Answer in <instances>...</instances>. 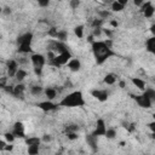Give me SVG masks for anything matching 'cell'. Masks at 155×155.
Instances as JSON below:
<instances>
[{
	"label": "cell",
	"mask_w": 155,
	"mask_h": 155,
	"mask_svg": "<svg viewBox=\"0 0 155 155\" xmlns=\"http://www.w3.org/2000/svg\"><path fill=\"white\" fill-rule=\"evenodd\" d=\"M91 47H92V52H93L96 63L98 65H102L104 62H107V59H109L110 57L116 54L111 48V41L110 40H107V41L94 40L91 44Z\"/></svg>",
	"instance_id": "1"
},
{
	"label": "cell",
	"mask_w": 155,
	"mask_h": 155,
	"mask_svg": "<svg viewBox=\"0 0 155 155\" xmlns=\"http://www.w3.org/2000/svg\"><path fill=\"white\" fill-rule=\"evenodd\" d=\"M58 107H64V108H81L86 104L84 94L81 91H73L70 93H68L67 96H64L59 103H57Z\"/></svg>",
	"instance_id": "2"
},
{
	"label": "cell",
	"mask_w": 155,
	"mask_h": 155,
	"mask_svg": "<svg viewBox=\"0 0 155 155\" xmlns=\"http://www.w3.org/2000/svg\"><path fill=\"white\" fill-rule=\"evenodd\" d=\"M33 33L27 31L17 38L18 44V52L19 53H29L31 52V41H33Z\"/></svg>",
	"instance_id": "3"
},
{
	"label": "cell",
	"mask_w": 155,
	"mask_h": 155,
	"mask_svg": "<svg viewBox=\"0 0 155 155\" xmlns=\"http://www.w3.org/2000/svg\"><path fill=\"white\" fill-rule=\"evenodd\" d=\"M30 61H31V64L34 67V73L38 76H40L42 74V69L46 64V57L41 53H31Z\"/></svg>",
	"instance_id": "4"
},
{
	"label": "cell",
	"mask_w": 155,
	"mask_h": 155,
	"mask_svg": "<svg viewBox=\"0 0 155 155\" xmlns=\"http://www.w3.org/2000/svg\"><path fill=\"white\" fill-rule=\"evenodd\" d=\"M71 58H73V57H71L70 51H65V52H62V53L56 54L53 59L48 61V63H50L51 65H53V67L59 68V67H62V65L67 64V63H68V62H69Z\"/></svg>",
	"instance_id": "5"
},
{
	"label": "cell",
	"mask_w": 155,
	"mask_h": 155,
	"mask_svg": "<svg viewBox=\"0 0 155 155\" xmlns=\"http://www.w3.org/2000/svg\"><path fill=\"white\" fill-rule=\"evenodd\" d=\"M140 12L143 13V16L145 18H151L155 13V7L153 5L151 1H143V4L140 5Z\"/></svg>",
	"instance_id": "6"
},
{
	"label": "cell",
	"mask_w": 155,
	"mask_h": 155,
	"mask_svg": "<svg viewBox=\"0 0 155 155\" xmlns=\"http://www.w3.org/2000/svg\"><path fill=\"white\" fill-rule=\"evenodd\" d=\"M105 132H107V125H105V121H104L103 119H98L97 122H96V127H94V130H93V132H92L91 134L98 138V137L104 136Z\"/></svg>",
	"instance_id": "7"
},
{
	"label": "cell",
	"mask_w": 155,
	"mask_h": 155,
	"mask_svg": "<svg viewBox=\"0 0 155 155\" xmlns=\"http://www.w3.org/2000/svg\"><path fill=\"white\" fill-rule=\"evenodd\" d=\"M132 98L136 101V103L140 107V108H145V109H149L151 108V104H153V101H150L149 98H147L143 93L142 94H137V96H132Z\"/></svg>",
	"instance_id": "8"
},
{
	"label": "cell",
	"mask_w": 155,
	"mask_h": 155,
	"mask_svg": "<svg viewBox=\"0 0 155 155\" xmlns=\"http://www.w3.org/2000/svg\"><path fill=\"white\" fill-rule=\"evenodd\" d=\"M91 96L94 97L98 102H105L109 98V92L103 88H94V90H91Z\"/></svg>",
	"instance_id": "9"
},
{
	"label": "cell",
	"mask_w": 155,
	"mask_h": 155,
	"mask_svg": "<svg viewBox=\"0 0 155 155\" xmlns=\"http://www.w3.org/2000/svg\"><path fill=\"white\" fill-rule=\"evenodd\" d=\"M38 107H39V109H41L42 111H52V110H56L57 108H58V104H56V103H53L52 101H42V102H39L38 103Z\"/></svg>",
	"instance_id": "10"
},
{
	"label": "cell",
	"mask_w": 155,
	"mask_h": 155,
	"mask_svg": "<svg viewBox=\"0 0 155 155\" xmlns=\"http://www.w3.org/2000/svg\"><path fill=\"white\" fill-rule=\"evenodd\" d=\"M12 134L15 136V138H25V132H24V126L21 121H16L13 125V130H12Z\"/></svg>",
	"instance_id": "11"
},
{
	"label": "cell",
	"mask_w": 155,
	"mask_h": 155,
	"mask_svg": "<svg viewBox=\"0 0 155 155\" xmlns=\"http://www.w3.org/2000/svg\"><path fill=\"white\" fill-rule=\"evenodd\" d=\"M6 69H7V74L11 78H15L17 70H18V62L16 59H8L6 62Z\"/></svg>",
	"instance_id": "12"
},
{
	"label": "cell",
	"mask_w": 155,
	"mask_h": 155,
	"mask_svg": "<svg viewBox=\"0 0 155 155\" xmlns=\"http://www.w3.org/2000/svg\"><path fill=\"white\" fill-rule=\"evenodd\" d=\"M68 68L71 70V71H79L81 69V62L78 59V58H71L68 63H67Z\"/></svg>",
	"instance_id": "13"
},
{
	"label": "cell",
	"mask_w": 155,
	"mask_h": 155,
	"mask_svg": "<svg viewBox=\"0 0 155 155\" xmlns=\"http://www.w3.org/2000/svg\"><path fill=\"white\" fill-rule=\"evenodd\" d=\"M24 91H25V86L22 82H18L16 86H13V93H12V96L18 97V98H23Z\"/></svg>",
	"instance_id": "14"
},
{
	"label": "cell",
	"mask_w": 155,
	"mask_h": 155,
	"mask_svg": "<svg viewBox=\"0 0 155 155\" xmlns=\"http://www.w3.org/2000/svg\"><path fill=\"white\" fill-rule=\"evenodd\" d=\"M86 142L90 145V148L92 149L93 153H96L98 150V145H97V137L92 136V134H86Z\"/></svg>",
	"instance_id": "15"
},
{
	"label": "cell",
	"mask_w": 155,
	"mask_h": 155,
	"mask_svg": "<svg viewBox=\"0 0 155 155\" xmlns=\"http://www.w3.org/2000/svg\"><path fill=\"white\" fill-rule=\"evenodd\" d=\"M131 81H132V84H133L138 90H140V91H144V90L147 88V82H145L143 79H140V78H131Z\"/></svg>",
	"instance_id": "16"
},
{
	"label": "cell",
	"mask_w": 155,
	"mask_h": 155,
	"mask_svg": "<svg viewBox=\"0 0 155 155\" xmlns=\"http://www.w3.org/2000/svg\"><path fill=\"white\" fill-rule=\"evenodd\" d=\"M44 93L47 98V101H52L57 97V90L53 87H45L44 88Z\"/></svg>",
	"instance_id": "17"
},
{
	"label": "cell",
	"mask_w": 155,
	"mask_h": 155,
	"mask_svg": "<svg viewBox=\"0 0 155 155\" xmlns=\"http://www.w3.org/2000/svg\"><path fill=\"white\" fill-rule=\"evenodd\" d=\"M24 142L27 144V147L29 145H40L41 144V138L36 137V136H31V137H25Z\"/></svg>",
	"instance_id": "18"
},
{
	"label": "cell",
	"mask_w": 155,
	"mask_h": 155,
	"mask_svg": "<svg viewBox=\"0 0 155 155\" xmlns=\"http://www.w3.org/2000/svg\"><path fill=\"white\" fill-rule=\"evenodd\" d=\"M145 48L149 53L155 52V36H150L149 39L145 40Z\"/></svg>",
	"instance_id": "19"
},
{
	"label": "cell",
	"mask_w": 155,
	"mask_h": 155,
	"mask_svg": "<svg viewBox=\"0 0 155 155\" xmlns=\"http://www.w3.org/2000/svg\"><path fill=\"white\" fill-rule=\"evenodd\" d=\"M53 50H56L58 53H62V52H65V51H69L68 46L64 44V42H61V41H54L53 42Z\"/></svg>",
	"instance_id": "20"
},
{
	"label": "cell",
	"mask_w": 155,
	"mask_h": 155,
	"mask_svg": "<svg viewBox=\"0 0 155 155\" xmlns=\"http://www.w3.org/2000/svg\"><path fill=\"white\" fill-rule=\"evenodd\" d=\"M103 81H104V84H107V85H114V84L116 82V75L113 74V73H108V74L104 76Z\"/></svg>",
	"instance_id": "21"
},
{
	"label": "cell",
	"mask_w": 155,
	"mask_h": 155,
	"mask_svg": "<svg viewBox=\"0 0 155 155\" xmlns=\"http://www.w3.org/2000/svg\"><path fill=\"white\" fill-rule=\"evenodd\" d=\"M27 70H24V69H21V68H18V70H17V73H16V75H15V78H16V80L18 81V82H22L25 78H27Z\"/></svg>",
	"instance_id": "22"
},
{
	"label": "cell",
	"mask_w": 155,
	"mask_h": 155,
	"mask_svg": "<svg viewBox=\"0 0 155 155\" xmlns=\"http://www.w3.org/2000/svg\"><path fill=\"white\" fill-rule=\"evenodd\" d=\"M56 39H57L58 41H61V42H64V41L68 39V31L64 30V29L58 30V31H57V35H56Z\"/></svg>",
	"instance_id": "23"
},
{
	"label": "cell",
	"mask_w": 155,
	"mask_h": 155,
	"mask_svg": "<svg viewBox=\"0 0 155 155\" xmlns=\"http://www.w3.org/2000/svg\"><path fill=\"white\" fill-rule=\"evenodd\" d=\"M143 94H144L147 98H149L150 101H154V99H155V90H154L153 87H147V88L143 91Z\"/></svg>",
	"instance_id": "24"
},
{
	"label": "cell",
	"mask_w": 155,
	"mask_h": 155,
	"mask_svg": "<svg viewBox=\"0 0 155 155\" xmlns=\"http://www.w3.org/2000/svg\"><path fill=\"white\" fill-rule=\"evenodd\" d=\"M110 8H111L113 12H121L125 8V6H122L120 2H117V0H115L110 4Z\"/></svg>",
	"instance_id": "25"
},
{
	"label": "cell",
	"mask_w": 155,
	"mask_h": 155,
	"mask_svg": "<svg viewBox=\"0 0 155 155\" xmlns=\"http://www.w3.org/2000/svg\"><path fill=\"white\" fill-rule=\"evenodd\" d=\"M44 92V87H41L40 85H33L30 87V93L33 96H40Z\"/></svg>",
	"instance_id": "26"
},
{
	"label": "cell",
	"mask_w": 155,
	"mask_h": 155,
	"mask_svg": "<svg viewBox=\"0 0 155 155\" xmlns=\"http://www.w3.org/2000/svg\"><path fill=\"white\" fill-rule=\"evenodd\" d=\"M27 151H28V155H39L40 145H29Z\"/></svg>",
	"instance_id": "27"
},
{
	"label": "cell",
	"mask_w": 155,
	"mask_h": 155,
	"mask_svg": "<svg viewBox=\"0 0 155 155\" xmlns=\"http://www.w3.org/2000/svg\"><path fill=\"white\" fill-rule=\"evenodd\" d=\"M74 34L79 38V39H81V38H84V25H76L75 28H74Z\"/></svg>",
	"instance_id": "28"
},
{
	"label": "cell",
	"mask_w": 155,
	"mask_h": 155,
	"mask_svg": "<svg viewBox=\"0 0 155 155\" xmlns=\"http://www.w3.org/2000/svg\"><path fill=\"white\" fill-rule=\"evenodd\" d=\"M104 137H107L108 139H114L116 137V130L115 128H107Z\"/></svg>",
	"instance_id": "29"
},
{
	"label": "cell",
	"mask_w": 155,
	"mask_h": 155,
	"mask_svg": "<svg viewBox=\"0 0 155 155\" xmlns=\"http://www.w3.org/2000/svg\"><path fill=\"white\" fill-rule=\"evenodd\" d=\"M4 138H5V142H6V143H13L15 139H16L15 136L12 134V132H5Z\"/></svg>",
	"instance_id": "30"
},
{
	"label": "cell",
	"mask_w": 155,
	"mask_h": 155,
	"mask_svg": "<svg viewBox=\"0 0 155 155\" xmlns=\"http://www.w3.org/2000/svg\"><path fill=\"white\" fill-rule=\"evenodd\" d=\"M98 15H99L101 19H105V18H108V17L110 16V12L107 11V10H99V11H98Z\"/></svg>",
	"instance_id": "31"
},
{
	"label": "cell",
	"mask_w": 155,
	"mask_h": 155,
	"mask_svg": "<svg viewBox=\"0 0 155 155\" xmlns=\"http://www.w3.org/2000/svg\"><path fill=\"white\" fill-rule=\"evenodd\" d=\"M102 33H103V30H102V28H93V30H92V36L93 38H98V36H101L102 35Z\"/></svg>",
	"instance_id": "32"
},
{
	"label": "cell",
	"mask_w": 155,
	"mask_h": 155,
	"mask_svg": "<svg viewBox=\"0 0 155 155\" xmlns=\"http://www.w3.org/2000/svg\"><path fill=\"white\" fill-rule=\"evenodd\" d=\"M69 6H70L73 10H76V8L80 6V1H79V0H70V1H69Z\"/></svg>",
	"instance_id": "33"
},
{
	"label": "cell",
	"mask_w": 155,
	"mask_h": 155,
	"mask_svg": "<svg viewBox=\"0 0 155 155\" xmlns=\"http://www.w3.org/2000/svg\"><path fill=\"white\" fill-rule=\"evenodd\" d=\"M102 24H103V19H101V18L92 21V27H93V28H102V27H101Z\"/></svg>",
	"instance_id": "34"
},
{
	"label": "cell",
	"mask_w": 155,
	"mask_h": 155,
	"mask_svg": "<svg viewBox=\"0 0 155 155\" xmlns=\"http://www.w3.org/2000/svg\"><path fill=\"white\" fill-rule=\"evenodd\" d=\"M78 130H79V126L78 125H69L68 127H65L67 133H69V132H76Z\"/></svg>",
	"instance_id": "35"
},
{
	"label": "cell",
	"mask_w": 155,
	"mask_h": 155,
	"mask_svg": "<svg viewBox=\"0 0 155 155\" xmlns=\"http://www.w3.org/2000/svg\"><path fill=\"white\" fill-rule=\"evenodd\" d=\"M67 138H68L69 140H75V139L79 138V136H78L76 132H69V133H67Z\"/></svg>",
	"instance_id": "36"
},
{
	"label": "cell",
	"mask_w": 155,
	"mask_h": 155,
	"mask_svg": "<svg viewBox=\"0 0 155 155\" xmlns=\"http://www.w3.org/2000/svg\"><path fill=\"white\" fill-rule=\"evenodd\" d=\"M57 31H58V29H56L54 27H52V28H50V29H48L47 34H48L50 36H52V38H56V35H57Z\"/></svg>",
	"instance_id": "37"
},
{
	"label": "cell",
	"mask_w": 155,
	"mask_h": 155,
	"mask_svg": "<svg viewBox=\"0 0 155 155\" xmlns=\"http://www.w3.org/2000/svg\"><path fill=\"white\" fill-rule=\"evenodd\" d=\"M38 5H39L40 7H47V6L50 5V1H48V0H39V1H38Z\"/></svg>",
	"instance_id": "38"
},
{
	"label": "cell",
	"mask_w": 155,
	"mask_h": 155,
	"mask_svg": "<svg viewBox=\"0 0 155 155\" xmlns=\"http://www.w3.org/2000/svg\"><path fill=\"white\" fill-rule=\"evenodd\" d=\"M51 139H52V137L50 134H47V133H45L41 137V142H44V143H48V142H51Z\"/></svg>",
	"instance_id": "39"
},
{
	"label": "cell",
	"mask_w": 155,
	"mask_h": 155,
	"mask_svg": "<svg viewBox=\"0 0 155 155\" xmlns=\"http://www.w3.org/2000/svg\"><path fill=\"white\" fill-rule=\"evenodd\" d=\"M12 11H11V7H8V6H6V7H4L2 8V13L4 15H10Z\"/></svg>",
	"instance_id": "40"
},
{
	"label": "cell",
	"mask_w": 155,
	"mask_h": 155,
	"mask_svg": "<svg viewBox=\"0 0 155 155\" xmlns=\"http://www.w3.org/2000/svg\"><path fill=\"white\" fill-rule=\"evenodd\" d=\"M4 150H6V151H12V150H13V145H12V143H7Z\"/></svg>",
	"instance_id": "41"
},
{
	"label": "cell",
	"mask_w": 155,
	"mask_h": 155,
	"mask_svg": "<svg viewBox=\"0 0 155 155\" xmlns=\"http://www.w3.org/2000/svg\"><path fill=\"white\" fill-rule=\"evenodd\" d=\"M102 30H103V33H104L105 35H108L109 38L113 36V31H111V30H109V29H102Z\"/></svg>",
	"instance_id": "42"
},
{
	"label": "cell",
	"mask_w": 155,
	"mask_h": 155,
	"mask_svg": "<svg viewBox=\"0 0 155 155\" xmlns=\"http://www.w3.org/2000/svg\"><path fill=\"white\" fill-rule=\"evenodd\" d=\"M6 144H7V143H6L5 140H1V139H0V150H4L5 147H6Z\"/></svg>",
	"instance_id": "43"
},
{
	"label": "cell",
	"mask_w": 155,
	"mask_h": 155,
	"mask_svg": "<svg viewBox=\"0 0 155 155\" xmlns=\"http://www.w3.org/2000/svg\"><path fill=\"white\" fill-rule=\"evenodd\" d=\"M133 4H134L136 6H140V5L143 4V1H142V0H134V1H133Z\"/></svg>",
	"instance_id": "44"
},
{
	"label": "cell",
	"mask_w": 155,
	"mask_h": 155,
	"mask_svg": "<svg viewBox=\"0 0 155 155\" xmlns=\"http://www.w3.org/2000/svg\"><path fill=\"white\" fill-rule=\"evenodd\" d=\"M110 25H111V27H114V28H116V27L119 25V23H117L116 21H110Z\"/></svg>",
	"instance_id": "45"
},
{
	"label": "cell",
	"mask_w": 155,
	"mask_h": 155,
	"mask_svg": "<svg viewBox=\"0 0 155 155\" xmlns=\"http://www.w3.org/2000/svg\"><path fill=\"white\" fill-rule=\"evenodd\" d=\"M154 125H155V122H154V121L149 124V127H150V130H151V131H154Z\"/></svg>",
	"instance_id": "46"
},
{
	"label": "cell",
	"mask_w": 155,
	"mask_h": 155,
	"mask_svg": "<svg viewBox=\"0 0 155 155\" xmlns=\"http://www.w3.org/2000/svg\"><path fill=\"white\" fill-rule=\"evenodd\" d=\"M87 40H88V41H90V42H91V44H92V42H93V41H94V40H93V36H92V35H90V36H88V38H87Z\"/></svg>",
	"instance_id": "47"
},
{
	"label": "cell",
	"mask_w": 155,
	"mask_h": 155,
	"mask_svg": "<svg viewBox=\"0 0 155 155\" xmlns=\"http://www.w3.org/2000/svg\"><path fill=\"white\" fill-rule=\"evenodd\" d=\"M119 85H120V87H121V88H124V87H125V81H120V84H119Z\"/></svg>",
	"instance_id": "48"
},
{
	"label": "cell",
	"mask_w": 155,
	"mask_h": 155,
	"mask_svg": "<svg viewBox=\"0 0 155 155\" xmlns=\"http://www.w3.org/2000/svg\"><path fill=\"white\" fill-rule=\"evenodd\" d=\"M0 13H2V7L0 6Z\"/></svg>",
	"instance_id": "49"
},
{
	"label": "cell",
	"mask_w": 155,
	"mask_h": 155,
	"mask_svg": "<svg viewBox=\"0 0 155 155\" xmlns=\"http://www.w3.org/2000/svg\"><path fill=\"white\" fill-rule=\"evenodd\" d=\"M54 155H59V154H54Z\"/></svg>",
	"instance_id": "50"
}]
</instances>
